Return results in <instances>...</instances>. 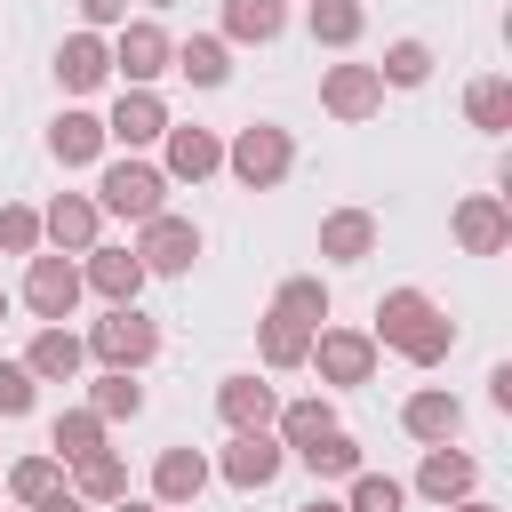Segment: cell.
I'll return each instance as SVG.
<instances>
[{"label":"cell","instance_id":"obj_1","mask_svg":"<svg viewBox=\"0 0 512 512\" xmlns=\"http://www.w3.org/2000/svg\"><path fill=\"white\" fill-rule=\"evenodd\" d=\"M368 336H376V352H400L408 368H440V360L456 352V320H448L424 288H384Z\"/></svg>","mask_w":512,"mask_h":512},{"label":"cell","instance_id":"obj_2","mask_svg":"<svg viewBox=\"0 0 512 512\" xmlns=\"http://www.w3.org/2000/svg\"><path fill=\"white\" fill-rule=\"evenodd\" d=\"M224 168H232L240 192H280L296 176V136L280 120H248V128L224 136Z\"/></svg>","mask_w":512,"mask_h":512},{"label":"cell","instance_id":"obj_3","mask_svg":"<svg viewBox=\"0 0 512 512\" xmlns=\"http://www.w3.org/2000/svg\"><path fill=\"white\" fill-rule=\"evenodd\" d=\"M96 368H152L160 360V320L144 304H104V320L80 336Z\"/></svg>","mask_w":512,"mask_h":512},{"label":"cell","instance_id":"obj_4","mask_svg":"<svg viewBox=\"0 0 512 512\" xmlns=\"http://www.w3.org/2000/svg\"><path fill=\"white\" fill-rule=\"evenodd\" d=\"M376 336L368 328H336V320H320L312 328V352H304V368H320V384L328 392H360V384H376Z\"/></svg>","mask_w":512,"mask_h":512},{"label":"cell","instance_id":"obj_5","mask_svg":"<svg viewBox=\"0 0 512 512\" xmlns=\"http://www.w3.org/2000/svg\"><path fill=\"white\" fill-rule=\"evenodd\" d=\"M96 208H104V216H120V224H144V216H160V208H168V176H160L144 152L104 160V176H96Z\"/></svg>","mask_w":512,"mask_h":512},{"label":"cell","instance_id":"obj_6","mask_svg":"<svg viewBox=\"0 0 512 512\" xmlns=\"http://www.w3.org/2000/svg\"><path fill=\"white\" fill-rule=\"evenodd\" d=\"M200 224L192 216H176V208H160V216H144L136 224V264H144V280H184L192 264H200Z\"/></svg>","mask_w":512,"mask_h":512},{"label":"cell","instance_id":"obj_7","mask_svg":"<svg viewBox=\"0 0 512 512\" xmlns=\"http://www.w3.org/2000/svg\"><path fill=\"white\" fill-rule=\"evenodd\" d=\"M16 296H24V312H32V320H72V312H80V296H88V288H80V256L32 248V256H24V288H16Z\"/></svg>","mask_w":512,"mask_h":512},{"label":"cell","instance_id":"obj_8","mask_svg":"<svg viewBox=\"0 0 512 512\" xmlns=\"http://www.w3.org/2000/svg\"><path fill=\"white\" fill-rule=\"evenodd\" d=\"M112 72H120V88H152L160 72H168V56H176V40H168V24L160 16H128V24H112Z\"/></svg>","mask_w":512,"mask_h":512},{"label":"cell","instance_id":"obj_9","mask_svg":"<svg viewBox=\"0 0 512 512\" xmlns=\"http://www.w3.org/2000/svg\"><path fill=\"white\" fill-rule=\"evenodd\" d=\"M280 472H288V448H280V432H272V424H256V432H232V440H224V456H216V480H232L240 496L272 488Z\"/></svg>","mask_w":512,"mask_h":512},{"label":"cell","instance_id":"obj_10","mask_svg":"<svg viewBox=\"0 0 512 512\" xmlns=\"http://www.w3.org/2000/svg\"><path fill=\"white\" fill-rule=\"evenodd\" d=\"M320 112L328 120H344V128H360V120H376L384 112V80H376V64H320Z\"/></svg>","mask_w":512,"mask_h":512},{"label":"cell","instance_id":"obj_11","mask_svg":"<svg viewBox=\"0 0 512 512\" xmlns=\"http://www.w3.org/2000/svg\"><path fill=\"white\" fill-rule=\"evenodd\" d=\"M448 232H456L464 256H504L512 248V200L504 192H464L448 208Z\"/></svg>","mask_w":512,"mask_h":512},{"label":"cell","instance_id":"obj_12","mask_svg":"<svg viewBox=\"0 0 512 512\" xmlns=\"http://www.w3.org/2000/svg\"><path fill=\"white\" fill-rule=\"evenodd\" d=\"M216 168H224V136L200 128V120H168V136H160V176H168V184H208Z\"/></svg>","mask_w":512,"mask_h":512},{"label":"cell","instance_id":"obj_13","mask_svg":"<svg viewBox=\"0 0 512 512\" xmlns=\"http://www.w3.org/2000/svg\"><path fill=\"white\" fill-rule=\"evenodd\" d=\"M168 120H176V112H168V96H160V88H120V96H112V112H104V136H112L120 152H144V144H160V136H168Z\"/></svg>","mask_w":512,"mask_h":512},{"label":"cell","instance_id":"obj_14","mask_svg":"<svg viewBox=\"0 0 512 512\" xmlns=\"http://www.w3.org/2000/svg\"><path fill=\"white\" fill-rule=\"evenodd\" d=\"M96 232H104L96 192H56V200L40 208V248H56V256H88Z\"/></svg>","mask_w":512,"mask_h":512},{"label":"cell","instance_id":"obj_15","mask_svg":"<svg viewBox=\"0 0 512 512\" xmlns=\"http://www.w3.org/2000/svg\"><path fill=\"white\" fill-rule=\"evenodd\" d=\"M208 480H216V464H208L200 448H184V440L152 456V504H160V512H192V504L208 496Z\"/></svg>","mask_w":512,"mask_h":512},{"label":"cell","instance_id":"obj_16","mask_svg":"<svg viewBox=\"0 0 512 512\" xmlns=\"http://www.w3.org/2000/svg\"><path fill=\"white\" fill-rule=\"evenodd\" d=\"M400 432H408L416 448H440V440L464 432V400H456L448 384H416V392L400 400Z\"/></svg>","mask_w":512,"mask_h":512},{"label":"cell","instance_id":"obj_17","mask_svg":"<svg viewBox=\"0 0 512 512\" xmlns=\"http://www.w3.org/2000/svg\"><path fill=\"white\" fill-rule=\"evenodd\" d=\"M472 488H480V464H472L456 440L424 448V464H416V480H408V496H424V504H456V496H472Z\"/></svg>","mask_w":512,"mask_h":512},{"label":"cell","instance_id":"obj_18","mask_svg":"<svg viewBox=\"0 0 512 512\" xmlns=\"http://www.w3.org/2000/svg\"><path fill=\"white\" fill-rule=\"evenodd\" d=\"M104 112H80V104H64L56 120H48V160L56 168H96L104 160Z\"/></svg>","mask_w":512,"mask_h":512},{"label":"cell","instance_id":"obj_19","mask_svg":"<svg viewBox=\"0 0 512 512\" xmlns=\"http://www.w3.org/2000/svg\"><path fill=\"white\" fill-rule=\"evenodd\" d=\"M216 416H224V432H256V424H272V416H280L272 376H256V368L224 376V384H216Z\"/></svg>","mask_w":512,"mask_h":512},{"label":"cell","instance_id":"obj_20","mask_svg":"<svg viewBox=\"0 0 512 512\" xmlns=\"http://www.w3.org/2000/svg\"><path fill=\"white\" fill-rule=\"evenodd\" d=\"M112 80V48H104V32H72V40H56V88L64 96H88V88H104Z\"/></svg>","mask_w":512,"mask_h":512},{"label":"cell","instance_id":"obj_21","mask_svg":"<svg viewBox=\"0 0 512 512\" xmlns=\"http://www.w3.org/2000/svg\"><path fill=\"white\" fill-rule=\"evenodd\" d=\"M376 240H384L376 208H328V216H320V256H328V264H368Z\"/></svg>","mask_w":512,"mask_h":512},{"label":"cell","instance_id":"obj_22","mask_svg":"<svg viewBox=\"0 0 512 512\" xmlns=\"http://www.w3.org/2000/svg\"><path fill=\"white\" fill-rule=\"evenodd\" d=\"M80 288H96L104 304H136V296H144V264H136V248H104V240H96V248L80 256Z\"/></svg>","mask_w":512,"mask_h":512},{"label":"cell","instance_id":"obj_23","mask_svg":"<svg viewBox=\"0 0 512 512\" xmlns=\"http://www.w3.org/2000/svg\"><path fill=\"white\" fill-rule=\"evenodd\" d=\"M24 368H32L40 384H80V368H88V344H80L64 320H40V336L24 344Z\"/></svg>","mask_w":512,"mask_h":512},{"label":"cell","instance_id":"obj_24","mask_svg":"<svg viewBox=\"0 0 512 512\" xmlns=\"http://www.w3.org/2000/svg\"><path fill=\"white\" fill-rule=\"evenodd\" d=\"M304 352H312V328L264 304V320H256V360H264V376H296Z\"/></svg>","mask_w":512,"mask_h":512},{"label":"cell","instance_id":"obj_25","mask_svg":"<svg viewBox=\"0 0 512 512\" xmlns=\"http://www.w3.org/2000/svg\"><path fill=\"white\" fill-rule=\"evenodd\" d=\"M232 48H272L288 32V0H224V24H216Z\"/></svg>","mask_w":512,"mask_h":512},{"label":"cell","instance_id":"obj_26","mask_svg":"<svg viewBox=\"0 0 512 512\" xmlns=\"http://www.w3.org/2000/svg\"><path fill=\"white\" fill-rule=\"evenodd\" d=\"M168 72H184L192 88H224V80H232V40H224V32H192V40H176Z\"/></svg>","mask_w":512,"mask_h":512},{"label":"cell","instance_id":"obj_27","mask_svg":"<svg viewBox=\"0 0 512 512\" xmlns=\"http://www.w3.org/2000/svg\"><path fill=\"white\" fill-rule=\"evenodd\" d=\"M304 32H312V48H360V32H368V0H312L304 8Z\"/></svg>","mask_w":512,"mask_h":512},{"label":"cell","instance_id":"obj_28","mask_svg":"<svg viewBox=\"0 0 512 512\" xmlns=\"http://www.w3.org/2000/svg\"><path fill=\"white\" fill-rule=\"evenodd\" d=\"M64 480H72V488H80V496H88V504L104 512L112 496H128V456H120V448H96V456L64 464Z\"/></svg>","mask_w":512,"mask_h":512},{"label":"cell","instance_id":"obj_29","mask_svg":"<svg viewBox=\"0 0 512 512\" xmlns=\"http://www.w3.org/2000/svg\"><path fill=\"white\" fill-rule=\"evenodd\" d=\"M104 432H112V424H104L96 408H64V416L48 424V456H56V464H80V456L104 448Z\"/></svg>","mask_w":512,"mask_h":512},{"label":"cell","instance_id":"obj_30","mask_svg":"<svg viewBox=\"0 0 512 512\" xmlns=\"http://www.w3.org/2000/svg\"><path fill=\"white\" fill-rule=\"evenodd\" d=\"M464 120H472L480 136H504V128H512V80H504V72H480V80L464 88Z\"/></svg>","mask_w":512,"mask_h":512},{"label":"cell","instance_id":"obj_31","mask_svg":"<svg viewBox=\"0 0 512 512\" xmlns=\"http://www.w3.org/2000/svg\"><path fill=\"white\" fill-rule=\"evenodd\" d=\"M272 432H280V448L296 456V448H312L320 432H336V408L312 392V400H280V416H272Z\"/></svg>","mask_w":512,"mask_h":512},{"label":"cell","instance_id":"obj_32","mask_svg":"<svg viewBox=\"0 0 512 512\" xmlns=\"http://www.w3.org/2000/svg\"><path fill=\"white\" fill-rule=\"evenodd\" d=\"M376 80H384V88H424V80H432V40H416V32L384 40V64H376Z\"/></svg>","mask_w":512,"mask_h":512},{"label":"cell","instance_id":"obj_33","mask_svg":"<svg viewBox=\"0 0 512 512\" xmlns=\"http://www.w3.org/2000/svg\"><path fill=\"white\" fill-rule=\"evenodd\" d=\"M296 464H304L312 480H352V472H360V440L336 424V432H320L312 448H296Z\"/></svg>","mask_w":512,"mask_h":512},{"label":"cell","instance_id":"obj_34","mask_svg":"<svg viewBox=\"0 0 512 512\" xmlns=\"http://www.w3.org/2000/svg\"><path fill=\"white\" fill-rule=\"evenodd\" d=\"M272 312H288V320L320 328V320H328V280H320V272H288V280L272 288Z\"/></svg>","mask_w":512,"mask_h":512},{"label":"cell","instance_id":"obj_35","mask_svg":"<svg viewBox=\"0 0 512 512\" xmlns=\"http://www.w3.org/2000/svg\"><path fill=\"white\" fill-rule=\"evenodd\" d=\"M88 408H96L104 424H120V416H144V384H136V368H104V376L88 384Z\"/></svg>","mask_w":512,"mask_h":512},{"label":"cell","instance_id":"obj_36","mask_svg":"<svg viewBox=\"0 0 512 512\" xmlns=\"http://www.w3.org/2000/svg\"><path fill=\"white\" fill-rule=\"evenodd\" d=\"M400 504H408V480H392V472H368L360 464L344 480V512H400Z\"/></svg>","mask_w":512,"mask_h":512},{"label":"cell","instance_id":"obj_37","mask_svg":"<svg viewBox=\"0 0 512 512\" xmlns=\"http://www.w3.org/2000/svg\"><path fill=\"white\" fill-rule=\"evenodd\" d=\"M56 480H64V464H56L48 448H32V456H16V464H8V496H16V504H40Z\"/></svg>","mask_w":512,"mask_h":512},{"label":"cell","instance_id":"obj_38","mask_svg":"<svg viewBox=\"0 0 512 512\" xmlns=\"http://www.w3.org/2000/svg\"><path fill=\"white\" fill-rule=\"evenodd\" d=\"M32 248H40V208L0 200V256H32Z\"/></svg>","mask_w":512,"mask_h":512},{"label":"cell","instance_id":"obj_39","mask_svg":"<svg viewBox=\"0 0 512 512\" xmlns=\"http://www.w3.org/2000/svg\"><path fill=\"white\" fill-rule=\"evenodd\" d=\"M32 400H40V376L24 360H0V416H32Z\"/></svg>","mask_w":512,"mask_h":512},{"label":"cell","instance_id":"obj_40","mask_svg":"<svg viewBox=\"0 0 512 512\" xmlns=\"http://www.w3.org/2000/svg\"><path fill=\"white\" fill-rule=\"evenodd\" d=\"M24 512H96V504H88V496H80L72 480H56V488H48L40 504H24Z\"/></svg>","mask_w":512,"mask_h":512},{"label":"cell","instance_id":"obj_41","mask_svg":"<svg viewBox=\"0 0 512 512\" xmlns=\"http://www.w3.org/2000/svg\"><path fill=\"white\" fill-rule=\"evenodd\" d=\"M80 24L104 32V24H128V0H80Z\"/></svg>","mask_w":512,"mask_h":512},{"label":"cell","instance_id":"obj_42","mask_svg":"<svg viewBox=\"0 0 512 512\" xmlns=\"http://www.w3.org/2000/svg\"><path fill=\"white\" fill-rule=\"evenodd\" d=\"M488 400H496V408H512V360H496V368H488Z\"/></svg>","mask_w":512,"mask_h":512},{"label":"cell","instance_id":"obj_43","mask_svg":"<svg viewBox=\"0 0 512 512\" xmlns=\"http://www.w3.org/2000/svg\"><path fill=\"white\" fill-rule=\"evenodd\" d=\"M104 512H160V504H152V496H136V488H128V496H112V504H104Z\"/></svg>","mask_w":512,"mask_h":512},{"label":"cell","instance_id":"obj_44","mask_svg":"<svg viewBox=\"0 0 512 512\" xmlns=\"http://www.w3.org/2000/svg\"><path fill=\"white\" fill-rule=\"evenodd\" d=\"M440 512H504V504H488V496L472 488V496H456V504H440Z\"/></svg>","mask_w":512,"mask_h":512},{"label":"cell","instance_id":"obj_45","mask_svg":"<svg viewBox=\"0 0 512 512\" xmlns=\"http://www.w3.org/2000/svg\"><path fill=\"white\" fill-rule=\"evenodd\" d=\"M296 512H344V496H312V504H296Z\"/></svg>","mask_w":512,"mask_h":512},{"label":"cell","instance_id":"obj_46","mask_svg":"<svg viewBox=\"0 0 512 512\" xmlns=\"http://www.w3.org/2000/svg\"><path fill=\"white\" fill-rule=\"evenodd\" d=\"M8 304H16V296H8V288H0V320H8Z\"/></svg>","mask_w":512,"mask_h":512},{"label":"cell","instance_id":"obj_47","mask_svg":"<svg viewBox=\"0 0 512 512\" xmlns=\"http://www.w3.org/2000/svg\"><path fill=\"white\" fill-rule=\"evenodd\" d=\"M144 8H176V0H144Z\"/></svg>","mask_w":512,"mask_h":512}]
</instances>
